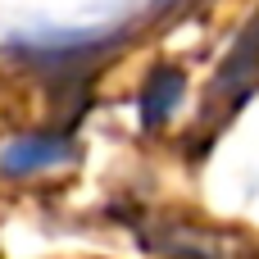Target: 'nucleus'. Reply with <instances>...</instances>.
Here are the masks:
<instances>
[{"mask_svg": "<svg viewBox=\"0 0 259 259\" xmlns=\"http://www.w3.org/2000/svg\"><path fill=\"white\" fill-rule=\"evenodd\" d=\"M73 159V141L68 137H23L14 146H5L0 155V168L14 173V178H27V173H46V168H59Z\"/></svg>", "mask_w": 259, "mask_h": 259, "instance_id": "obj_1", "label": "nucleus"}, {"mask_svg": "<svg viewBox=\"0 0 259 259\" xmlns=\"http://www.w3.org/2000/svg\"><path fill=\"white\" fill-rule=\"evenodd\" d=\"M178 96H182V77L178 73H155L150 82H146V91H141V118L146 123H159V118H168L173 114V105H178Z\"/></svg>", "mask_w": 259, "mask_h": 259, "instance_id": "obj_2", "label": "nucleus"}]
</instances>
